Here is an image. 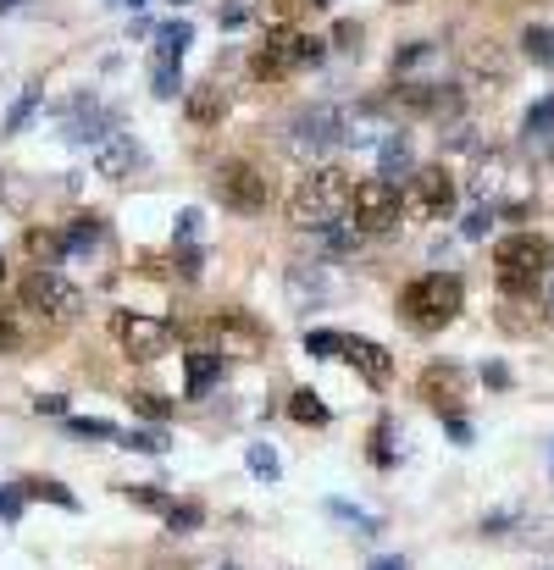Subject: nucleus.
<instances>
[{
	"mask_svg": "<svg viewBox=\"0 0 554 570\" xmlns=\"http://www.w3.org/2000/svg\"><path fill=\"white\" fill-rule=\"evenodd\" d=\"M477 205H488L505 222H521L532 211V167L521 150H482L477 155V178H471Z\"/></svg>",
	"mask_w": 554,
	"mask_h": 570,
	"instance_id": "nucleus-1",
	"label": "nucleus"
},
{
	"mask_svg": "<svg viewBox=\"0 0 554 570\" xmlns=\"http://www.w3.org/2000/svg\"><path fill=\"white\" fill-rule=\"evenodd\" d=\"M350 200H355L350 172L344 167H311L289 194V227H300V233H322V227L344 222Z\"/></svg>",
	"mask_w": 554,
	"mask_h": 570,
	"instance_id": "nucleus-2",
	"label": "nucleus"
},
{
	"mask_svg": "<svg viewBox=\"0 0 554 570\" xmlns=\"http://www.w3.org/2000/svg\"><path fill=\"white\" fill-rule=\"evenodd\" d=\"M460 305H466V283L455 272H422L399 288V316L416 333H444L449 321L460 316Z\"/></svg>",
	"mask_w": 554,
	"mask_h": 570,
	"instance_id": "nucleus-3",
	"label": "nucleus"
},
{
	"mask_svg": "<svg viewBox=\"0 0 554 570\" xmlns=\"http://www.w3.org/2000/svg\"><path fill=\"white\" fill-rule=\"evenodd\" d=\"M554 266V244L538 233H510L494 244V277L510 299H532Z\"/></svg>",
	"mask_w": 554,
	"mask_h": 570,
	"instance_id": "nucleus-4",
	"label": "nucleus"
},
{
	"mask_svg": "<svg viewBox=\"0 0 554 570\" xmlns=\"http://www.w3.org/2000/svg\"><path fill=\"white\" fill-rule=\"evenodd\" d=\"M327 56V39L316 34H294V28H266V39L250 50V78L261 84H283L300 67H316Z\"/></svg>",
	"mask_w": 554,
	"mask_h": 570,
	"instance_id": "nucleus-5",
	"label": "nucleus"
},
{
	"mask_svg": "<svg viewBox=\"0 0 554 570\" xmlns=\"http://www.w3.org/2000/svg\"><path fill=\"white\" fill-rule=\"evenodd\" d=\"M17 305H23L28 316L45 327V333H56V327L78 321V310H84V294H78V288L67 283L61 272H50V266H34V272L23 277V288H17Z\"/></svg>",
	"mask_w": 554,
	"mask_h": 570,
	"instance_id": "nucleus-6",
	"label": "nucleus"
},
{
	"mask_svg": "<svg viewBox=\"0 0 554 570\" xmlns=\"http://www.w3.org/2000/svg\"><path fill=\"white\" fill-rule=\"evenodd\" d=\"M205 338H211V349L222 360H261L272 349L266 321H255L250 310H217V316L205 321Z\"/></svg>",
	"mask_w": 554,
	"mask_h": 570,
	"instance_id": "nucleus-7",
	"label": "nucleus"
},
{
	"mask_svg": "<svg viewBox=\"0 0 554 570\" xmlns=\"http://www.w3.org/2000/svg\"><path fill=\"white\" fill-rule=\"evenodd\" d=\"M405 200V222H444L455 211V172L449 167H416L399 189Z\"/></svg>",
	"mask_w": 554,
	"mask_h": 570,
	"instance_id": "nucleus-8",
	"label": "nucleus"
},
{
	"mask_svg": "<svg viewBox=\"0 0 554 570\" xmlns=\"http://www.w3.org/2000/svg\"><path fill=\"white\" fill-rule=\"evenodd\" d=\"M111 338L128 360H161L172 349V327L161 316H145V310H111Z\"/></svg>",
	"mask_w": 554,
	"mask_h": 570,
	"instance_id": "nucleus-9",
	"label": "nucleus"
},
{
	"mask_svg": "<svg viewBox=\"0 0 554 570\" xmlns=\"http://www.w3.org/2000/svg\"><path fill=\"white\" fill-rule=\"evenodd\" d=\"M289 144L300 161H316V155H327L333 144H344V111L338 106H305L289 117Z\"/></svg>",
	"mask_w": 554,
	"mask_h": 570,
	"instance_id": "nucleus-10",
	"label": "nucleus"
},
{
	"mask_svg": "<svg viewBox=\"0 0 554 570\" xmlns=\"http://www.w3.org/2000/svg\"><path fill=\"white\" fill-rule=\"evenodd\" d=\"M211 189H217V200L228 205V211H239V216H261L266 200H272L266 172L250 167V161H222L217 178H211Z\"/></svg>",
	"mask_w": 554,
	"mask_h": 570,
	"instance_id": "nucleus-11",
	"label": "nucleus"
},
{
	"mask_svg": "<svg viewBox=\"0 0 554 570\" xmlns=\"http://www.w3.org/2000/svg\"><path fill=\"white\" fill-rule=\"evenodd\" d=\"M350 211H355V227H361V233H372V238H377V233H394L399 216H405L399 183H388V178H361V183H355Z\"/></svg>",
	"mask_w": 554,
	"mask_h": 570,
	"instance_id": "nucleus-12",
	"label": "nucleus"
},
{
	"mask_svg": "<svg viewBox=\"0 0 554 570\" xmlns=\"http://www.w3.org/2000/svg\"><path fill=\"white\" fill-rule=\"evenodd\" d=\"M449 56L438 39H410L394 50V84H444Z\"/></svg>",
	"mask_w": 554,
	"mask_h": 570,
	"instance_id": "nucleus-13",
	"label": "nucleus"
},
{
	"mask_svg": "<svg viewBox=\"0 0 554 570\" xmlns=\"http://www.w3.org/2000/svg\"><path fill=\"white\" fill-rule=\"evenodd\" d=\"M388 133H399L394 100H366V106L344 111V144H355V150H366V144H383Z\"/></svg>",
	"mask_w": 554,
	"mask_h": 570,
	"instance_id": "nucleus-14",
	"label": "nucleus"
},
{
	"mask_svg": "<svg viewBox=\"0 0 554 570\" xmlns=\"http://www.w3.org/2000/svg\"><path fill=\"white\" fill-rule=\"evenodd\" d=\"M344 360H350L355 371H361L372 388H388L394 382V355H388L377 338H361V333H344Z\"/></svg>",
	"mask_w": 554,
	"mask_h": 570,
	"instance_id": "nucleus-15",
	"label": "nucleus"
},
{
	"mask_svg": "<svg viewBox=\"0 0 554 570\" xmlns=\"http://www.w3.org/2000/svg\"><path fill=\"white\" fill-rule=\"evenodd\" d=\"M422 399L433 404L438 416H455L466 404V371L460 366H427L422 371Z\"/></svg>",
	"mask_w": 554,
	"mask_h": 570,
	"instance_id": "nucleus-16",
	"label": "nucleus"
},
{
	"mask_svg": "<svg viewBox=\"0 0 554 570\" xmlns=\"http://www.w3.org/2000/svg\"><path fill=\"white\" fill-rule=\"evenodd\" d=\"M61 133L73 144H100L111 133V117L100 111V100L95 95H78L73 106H67V122H61Z\"/></svg>",
	"mask_w": 554,
	"mask_h": 570,
	"instance_id": "nucleus-17",
	"label": "nucleus"
},
{
	"mask_svg": "<svg viewBox=\"0 0 554 570\" xmlns=\"http://www.w3.org/2000/svg\"><path fill=\"white\" fill-rule=\"evenodd\" d=\"M283 294H289L294 310H316L327 299V272L311 261H294L289 272H283Z\"/></svg>",
	"mask_w": 554,
	"mask_h": 570,
	"instance_id": "nucleus-18",
	"label": "nucleus"
},
{
	"mask_svg": "<svg viewBox=\"0 0 554 570\" xmlns=\"http://www.w3.org/2000/svg\"><path fill=\"white\" fill-rule=\"evenodd\" d=\"M89 161H95L100 178L122 183V178L133 172V133H117V128H111L100 144H89Z\"/></svg>",
	"mask_w": 554,
	"mask_h": 570,
	"instance_id": "nucleus-19",
	"label": "nucleus"
},
{
	"mask_svg": "<svg viewBox=\"0 0 554 570\" xmlns=\"http://www.w3.org/2000/svg\"><path fill=\"white\" fill-rule=\"evenodd\" d=\"M89 255H111V227L100 216H78L67 227V261H89Z\"/></svg>",
	"mask_w": 554,
	"mask_h": 570,
	"instance_id": "nucleus-20",
	"label": "nucleus"
},
{
	"mask_svg": "<svg viewBox=\"0 0 554 570\" xmlns=\"http://www.w3.org/2000/svg\"><path fill=\"white\" fill-rule=\"evenodd\" d=\"M217 377H222L217 349H189V355H183V393H189V399H205V393L217 388Z\"/></svg>",
	"mask_w": 554,
	"mask_h": 570,
	"instance_id": "nucleus-21",
	"label": "nucleus"
},
{
	"mask_svg": "<svg viewBox=\"0 0 554 570\" xmlns=\"http://www.w3.org/2000/svg\"><path fill=\"white\" fill-rule=\"evenodd\" d=\"M183 111H189L194 128H217V122L228 117V89L222 84H194L189 95H183Z\"/></svg>",
	"mask_w": 554,
	"mask_h": 570,
	"instance_id": "nucleus-22",
	"label": "nucleus"
},
{
	"mask_svg": "<svg viewBox=\"0 0 554 570\" xmlns=\"http://www.w3.org/2000/svg\"><path fill=\"white\" fill-rule=\"evenodd\" d=\"M482 78H488V95L510 84V61H505V50H499V45L471 50V56H466V89H477Z\"/></svg>",
	"mask_w": 554,
	"mask_h": 570,
	"instance_id": "nucleus-23",
	"label": "nucleus"
},
{
	"mask_svg": "<svg viewBox=\"0 0 554 570\" xmlns=\"http://www.w3.org/2000/svg\"><path fill=\"white\" fill-rule=\"evenodd\" d=\"M416 172V155H410V139L405 133H388L383 144H377V178H410Z\"/></svg>",
	"mask_w": 554,
	"mask_h": 570,
	"instance_id": "nucleus-24",
	"label": "nucleus"
},
{
	"mask_svg": "<svg viewBox=\"0 0 554 570\" xmlns=\"http://www.w3.org/2000/svg\"><path fill=\"white\" fill-rule=\"evenodd\" d=\"M17 493H23V499H45V504H56V510H67V515L78 510V493H73V487H61L56 476H23Z\"/></svg>",
	"mask_w": 554,
	"mask_h": 570,
	"instance_id": "nucleus-25",
	"label": "nucleus"
},
{
	"mask_svg": "<svg viewBox=\"0 0 554 570\" xmlns=\"http://www.w3.org/2000/svg\"><path fill=\"white\" fill-rule=\"evenodd\" d=\"M28 255H34V266H50V272H56V266L67 261V233H56V227H28Z\"/></svg>",
	"mask_w": 554,
	"mask_h": 570,
	"instance_id": "nucleus-26",
	"label": "nucleus"
},
{
	"mask_svg": "<svg viewBox=\"0 0 554 570\" xmlns=\"http://www.w3.org/2000/svg\"><path fill=\"white\" fill-rule=\"evenodd\" d=\"M311 238H316V250L322 255H355L366 233L355 222H333V227H322V233H311Z\"/></svg>",
	"mask_w": 554,
	"mask_h": 570,
	"instance_id": "nucleus-27",
	"label": "nucleus"
},
{
	"mask_svg": "<svg viewBox=\"0 0 554 570\" xmlns=\"http://www.w3.org/2000/svg\"><path fill=\"white\" fill-rule=\"evenodd\" d=\"M289 421H300V427H327V421H333V410L322 404V393L294 388L289 393Z\"/></svg>",
	"mask_w": 554,
	"mask_h": 570,
	"instance_id": "nucleus-28",
	"label": "nucleus"
},
{
	"mask_svg": "<svg viewBox=\"0 0 554 570\" xmlns=\"http://www.w3.org/2000/svg\"><path fill=\"white\" fill-rule=\"evenodd\" d=\"M189 45H194V28L183 23V17L156 28V61H183V50H189Z\"/></svg>",
	"mask_w": 554,
	"mask_h": 570,
	"instance_id": "nucleus-29",
	"label": "nucleus"
},
{
	"mask_svg": "<svg viewBox=\"0 0 554 570\" xmlns=\"http://www.w3.org/2000/svg\"><path fill=\"white\" fill-rule=\"evenodd\" d=\"M521 133H527V144H554V95H543L538 106L521 117Z\"/></svg>",
	"mask_w": 554,
	"mask_h": 570,
	"instance_id": "nucleus-30",
	"label": "nucleus"
},
{
	"mask_svg": "<svg viewBox=\"0 0 554 570\" xmlns=\"http://www.w3.org/2000/svg\"><path fill=\"white\" fill-rule=\"evenodd\" d=\"M327 515H333V521H350L361 537H377V532H383V521H377V515H366L361 504H350V499H327Z\"/></svg>",
	"mask_w": 554,
	"mask_h": 570,
	"instance_id": "nucleus-31",
	"label": "nucleus"
},
{
	"mask_svg": "<svg viewBox=\"0 0 554 570\" xmlns=\"http://www.w3.org/2000/svg\"><path fill=\"white\" fill-rule=\"evenodd\" d=\"M39 100H45V89H39V84H28L23 95L12 100V111H6V122H0V133H23V128H28V117H34V111H39Z\"/></svg>",
	"mask_w": 554,
	"mask_h": 570,
	"instance_id": "nucleus-32",
	"label": "nucleus"
},
{
	"mask_svg": "<svg viewBox=\"0 0 554 570\" xmlns=\"http://www.w3.org/2000/svg\"><path fill=\"white\" fill-rule=\"evenodd\" d=\"M128 410H133V416H145L150 427H167V421H172V404L161 399V393H150V388L128 393Z\"/></svg>",
	"mask_w": 554,
	"mask_h": 570,
	"instance_id": "nucleus-33",
	"label": "nucleus"
},
{
	"mask_svg": "<svg viewBox=\"0 0 554 570\" xmlns=\"http://www.w3.org/2000/svg\"><path fill=\"white\" fill-rule=\"evenodd\" d=\"M150 89H156V100H178V95H189V89H183L178 61H156V67H150Z\"/></svg>",
	"mask_w": 554,
	"mask_h": 570,
	"instance_id": "nucleus-34",
	"label": "nucleus"
},
{
	"mask_svg": "<svg viewBox=\"0 0 554 570\" xmlns=\"http://www.w3.org/2000/svg\"><path fill=\"white\" fill-rule=\"evenodd\" d=\"M521 50H527V61H538V67H554V28L532 23L527 34H521Z\"/></svg>",
	"mask_w": 554,
	"mask_h": 570,
	"instance_id": "nucleus-35",
	"label": "nucleus"
},
{
	"mask_svg": "<svg viewBox=\"0 0 554 570\" xmlns=\"http://www.w3.org/2000/svg\"><path fill=\"white\" fill-rule=\"evenodd\" d=\"M23 316H28L23 305H17L12 316H0V355H23V349H28V327H23Z\"/></svg>",
	"mask_w": 554,
	"mask_h": 570,
	"instance_id": "nucleus-36",
	"label": "nucleus"
},
{
	"mask_svg": "<svg viewBox=\"0 0 554 570\" xmlns=\"http://www.w3.org/2000/svg\"><path fill=\"white\" fill-rule=\"evenodd\" d=\"M117 443H122V449H133V454H167V432H161V427H128Z\"/></svg>",
	"mask_w": 554,
	"mask_h": 570,
	"instance_id": "nucleus-37",
	"label": "nucleus"
},
{
	"mask_svg": "<svg viewBox=\"0 0 554 570\" xmlns=\"http://www.w3.org/2000/svg\"><path fill=\"white\" fill-rule=\"evenodd\" d=\"M122 499L139 504V510H150V515H167V510H172V499L161 493L156 482H133V487H122Z\"/></svg>",
	"mask_w": 554,
	"mask_h": 570,
	"instance_id": "nucleus-38",
	"label": "nucleus"
},
{
	"mask_svg": "<svg viewBox=\"0 0 554 570\" xmlns=\"http://www.w3.org/2000/svg\"><path fill=\"white\" fill-rule=\"evenodd\" d=\"M305 355H311V360H344V333L311 327V333H305Z\"/></svg>",
	"mask_w": 554,
	"mask_h": 570,
	"instance_id": "nucleus-39",
	"label": "nucleus"
},
{
	"mask_svg": "<svg viewBox=\"0 0 554 570\" xmlns=\"http://www.w3.org/2000/svg\"><path fill=\"white\" fill-rule=\"evenodd\" d=\"M244 465H250V476H261V482H277V476H283V460H277L272 443H250Z\"/></svg>",
	"mask_w": 554,
	"mask_h": 570,
	"instance_id": "nucleus-40",
	"label": "nucleus"
},
{
	"mask_svg": "<svg viewBox=\"0 0 554 570\" xmlns=\"http://www.w3.org/2000/svg\"><path fill=\"white\" fill-rule=\"evenodd\" d=\"M167 526H172L178 537L200 532V526H205V504H200V499H183V504H172V510H167Z\"/></svg>",
	"mask_w": 554,
	"mask_h": 570,
	"instance_id": "nucleus-41",
	"label": "nucleus"
},
{
	"mask_svg": "<svg viewBox=\"0 0 554 570\" xmlns=\"http://www.w3.org/2000/svg\"><path fill=\"white\" fill-rule=\"evenodd\" d=\"M366 454H372L377 471H394V421H388V416L372 427V449H366Z\"/></svg>",
	"mask_w": 554,
	"mask_h": 570,
	"instance_id": "nucleus-42",
	"label": "nucleus"
},
{
	"mask_svg": "<svg viewBox=\"0 0 554 570\" xmlns=\"http://www.w3.org/2000/svg\"><path fill=\"white\" fill-rule=\"evenodd\" d=\"M311 6H316V0H261V17H266L272 28H289L294 17L311 12Z\"/></svg>",
	"mask_w": 554,
	"mask_h": 570,
	"instance_id": "nucleus-43",
	"label": "nucleus"
},
{
	"mask_svg": "<svg viewBox=\"0 0 554 570\" xmlns=\"http://www.w3.org/2000/svg\"><path fill=\"white\" fill-rule=\"evenodd\" d=\"M494 222H499V216L488 211V205H471V211H466V222H460V238H466V244H482Z\"/></svg>",
	"mask_w": 554,
	"mask_h": 570,
	"instance_id": "nucleus-44",
	"label": "nucleus"
},
{
	"mask_svg": "<svg viewBox=\"0 0 554 570\" xmlns=\"http://www.w3.org/2000/svg\"><path fill=\"white\" fill-rule=\"evenodd\" d=\"M67 432H73V438H122V432L100 416H67Z\"/></svg>",
	"mask_w": 554,
	"mask_h": 570,
	"instance_id": "nucleus-45",
	"label": "nucleus"
},
{
	"mask_svg": "<svg viewBox=\"0 0 554 570\" xmlns=\"http://www.w3.org/2000/svg\"><path fill=\"white\" fill-rule=\"evenodd\" d=\"M516 521H521L516 510H494V515H482V537H505Z\"/></svg>",
	"mask_w": 554,
	"mask_h": 570,
	"instance_id": "nucleus-46",
	"label": "nucleus"
},
{
	"mask_svg": "<svg viewBox=\"0 0 554 570\" xmlns=\"http://www.w3.org/2000/svg\"><path fill=\"white\" fill-rule=\"evenodd\" d=\"M194 233H200V211L189 205V211H178V222H172V244H189Z\"/></svg>",
	"mask_w": 554,
	"mask_h": 570,
	"instance_id": "nucleus-47",
	"label": "nucleus"
},
{
	"mask_svg": "<svg viewBox=\"0 0 554 570\" xmlns=\"http://www.w3.org/2000/svg\"><path fill=\"white\" fill-rule=\"evenodd\" d=\"M178 272L189 277V283H200V272H205V255L194 250V244H183V250H178Z\"/></svg>",
	"mask_w": 554,
	"mask_h": 570,
	"instance_id": "nucleus-48",
	"label": "nucleus"
},
{
	"mask_svg": "<svg viewBox=\"0 0 554 570\" xmlns=\"http://www.w3.org/2000/svg\"><path fill=\"white\" fill-rule=\"evenodd\" d=\"M333 45L338 50H361V23H338L333 28Z\"/></svg>",
	"mask_w": 554,
	"mask_h": 570,
	"instance_id": "nucleus-49",
	"label": "nucleus"
},
{
	"mask_svg": "<svg viewBox=\"0 0 554 570\" xmlns=\"http://www.w3.org/2000/svg\"><path fill=\"white\" fill-rule=\"evenodd\" d=\"M34 410H39V416H67V399H61V393H39Z\"/></svg>",
	"mask_w": 554,
	"mask_h": 570,
	"instance_id": "nucleus-50",
	"label": "nucleus"
},
{
	"mask_svg": "<svg viewBox=\"0 0 554 570\" xmlns=\"http://www.w3.org/2000/svg\"><path fill=\"white\" fill-rule=\"evenodd\" d=\"M444 432H449L455 443H471V421L460 416V410H455V416H444Z\"/></svg>",
	"mask_w": 554,
	"mask_h": 570,
	"instance_id": "nucleus-51",
	"label": "nucleus"
},
{
	"mask_svg": "<svg viewBox=\"0 0 554 570\" xmlns=\"http://www.w3.org/2000/svg\"><path fill=\"white\" fill-rule=\"evenodd\" d=\"M217 23H222V28H244V23H250V6H222Z\"/></svg>",
	"mask_w": 554,
	"mask_h": 570,
	"instance_id": "nucleus-52",
	"label": "nucleus"
},
{
	"mask_svg": "<svg viewBox=\"0 0 554 570\" xmlns=\"http://www.w3.org/2000/svg\"><path fill=\"white\" fill-rule=\"evenodd\" d=\"M482 377L494 382V388H510V371L505 366H482Z\"/></svg>",
	"mask_w": 554,
	"mask_h": 570,
	"instance_id": "nucleus-53",
	"label": "nucleus"
},
{
	"mask_svg": "<svg viewBox=\"0 0 554 570\" xmlns=\"http://www.w3.org/2000/svg\"><path fill=\"white\" fill-rule=\"evenodd\" d=\"M366 570H405V559H399V554H383V559H372Z\"/></svg>",
	"mask_w": 554,
	"mask_h": 570,
	"instance_id": "nucleus-54",
	"label": "nucleus"
},
{
	"mask_svg": "<svg viewBox=\"0 0 554 570\" xmlns=\"http://www.w3.org/2000/svg\"><path fill=\"white\" fill-rule=\"evenodd\" d=\"M17 6H23V0H0V12H17Z\"/></svg>",
	"mask_w": 554,
	"mask_h": 570,
	"instance_id": "nucleus-55",
	"label": "nucleus"
},
{
	"mask_svg": "<svg viewBox=\"0 0 554 570\" xmlns=\"http://www.w3.org/2000/svg\"><path fill=\"white\" fill-rule=\"evenodd\" d=\"M117 6H145V0H117Z\"/></svg>",
	"mask_w": 554,
	"mask_h": 570,
	"instance_id": "nucleus-56",
	"label": "nucleus"
},
{
	"mask_svg": "<svg viewBox=\"0 0 554 570\" xmlns=\"http://www.w3.org/2000/svg\"><path fill=\"white\" fill-rule=\"evenodd\" d=\"M0 510H6V487H0Z\"/></svg>",
	"mask_w": 554,
	"mask_h": 570,
	"instance_id": "nucleus-57",
	"label": "nucleus"
},
{
	"mask_svg": "<svg viewBox=\"0 0 554 570\" xmlns=\"http://www.w3.org/2000/svg\"><path fill=\"white\" fill-rule=\"evenodd\" d=\"M549 167H554V144H549Z\"/></svg>",
	"mask_w": 554,
	"mask_h": 570,
	"instance_id": "nucleus-58",
	"label": "nucleus"
},
{
	"mask_svg": "<svg viewBox=\"0 0 554 570\" xmlns=\"http://www.w3.org/2000/svg\"><path fill=\"white\" fill-rule=\"evenodd\" d=\"M172 6H189V0H172Z\"/></svg>",
	"mask_w": 554,
	"mask_h": 570,
	"instance_id": "nucleus-59",
	"label": "nucleus"
},
{
	"mask_svg": "<svg viewBox=\"0 0 554 570\" xmlns=\"http://www.w3.org/2000/svg\"><path fill=\"white\" fill-rule=\"evenodd\" d=\"M394 6H410V0H394Z\"/></svg>",
	"mask_w": 554,
	"mask_h": 570,
	"instance_id": "nucleus-60",
	"label": "nucleus"
},
{
	"mask_svg": "<svg viewBox=\"0 0 554 570\" xmlns=\"http://www.w3.org/2000/svg\"><path fill=\"white\" fill-rule=\"evenodd\" d=\"M222 570H239V565H222Z\"/></svg>",
	"mask_w": 554,
	"mask_h": 570,
	"instance_id": "nucleus-61",
	"label": "nucleus"
}]
</instances>
